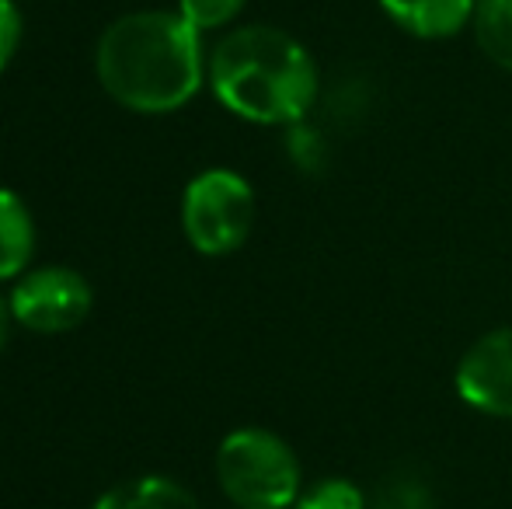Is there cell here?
<instances>
[{
  "mask_svg": "<svg viewBox=\"0 0 512 509\" xmlns=\"http://www.w3.org/2000/svg\"><path fill=\"white\" fill-rule=\"evenodd\" d=\"M98 81L115 102L136 112H171L203 81L199 28L182 14H126L98 42Z\"/></svg>",
  "mask_w": 512,
  "mask_h": 509,
  "instance_id": "6da1fadb",
  "label": "cell"
},
{
  "mask_svg": "<svg viewBox=\"0 0 512 509\" xmlns=\"http://www.w3.org/2000/svg\"><path fill=\"white\" fill-rule=\"evenodd\" d=\"M209 81L234 116L262 126H293L317 95V67L293 35L269 25L237 28L209 60Z\"/></svg>",
  "mask_w": 512,
  "mask_h": 509,
  "instance_id": "7a4b0ae2",
  "label": "cell"
},
{
  "mask_svg": "<svg viewBox=\"0 0 512 509\" xmlns=\"http://www.w3.org/2000/svg\"><path fill=\"white\" fill-rule=\"evenodd\" d=\"M216 475L241 509H293L300 496L297 457L269 429L230 433L216 450Z\"/></svg>",
  "mask_w": 512,
  "mask_h": 509,
  "instance_id": "3957f363",
  "label": "cell"
},
{
  "mask_svg": "<svg viewBox=\"0 0 512 509\" xmlns=\"http://www.w3.org/2000/svg\"><path fill=\"white\" fill-rule=\"evenodd\" d=\"M182 224L203 255H230L244 245L255 224V192L227 168L203 171L185 189Z\"/></svg>",
  "mask_w": 512,
  "mask_h": 509,
  "instance_id": "277c9868",
  "label": "cell"
},
{
  "mask_svg": "<svg viewBox=\"0 0 512 509\" xmlns=\"http://www.w3.org/2000/svg\"><path fill=\"white\" fill-rule=\"evenodd\" d=\"M91 311V290L84 276L70 269L32 272L11 293V314L32 332H70Z\"/></svg>",
  "mask_w": 512,
  "mask_h": 509,
  "instance_id": "5b68a950",
  "label": "cell"
},
{
  "mask_svg": "<svg viewBox=\"0 0 512 509\" xmlns=\"http://www.w3.org/2000/svg\"><path fill=\"white\" fill-rule=\"evenodd\" d=\"M457 394L485 415L512 419V325L471 342L457 363Z\"/></svg>",
  "mask_w": 512,
  "mask_h": 509,
  "instance_id": "8992f818",
  "label": "cell"
},
{
  "mask_svg": "<svg viewBox=\"0 0 512 509\" xmlns=\"http://www.w3.org/2000/svg\"><path fill=\"white\" fill-rule=\"evenodd\" d=\"M380 7L415 39H450L474 21L478 0H380Z\"/></svg>",
  "mask_w": 512,
  "mask_h": 509,
  "instance_id": "52a82bcc",
  "label": "cell"
},
{
  "mask_svg": "<svg viewBox=\"0 0 512 509\" xmlns=\"http://www.w3.org/2000/svg\"><path fill=\"white\" fill-rule=\"evenodd\" d=\"M95 509H199V503L189 489H182L171 478L147 475L136 482L115 485L112 492L98 499Z\"/></svg>",
  "mask_w": 512,
  "mask_h": 509,
  "instance_id": "ba28073f",
  "label": "cell"
},
{
  "mask_svg": "<svg viewBox=\"0 0 512 509\" xmlns=\"http://www.w3.org/2000/svg\"><path fill=\"white\" fill-rule=\"evenodd\" d=\"M35 245L32 217L14 192L0 189V279L21 272Z\"/></svg>",
  "mask_w": 512,
  "mask_h": 509,
  "instance_id": "9c48e42d",
  "label": "cell"
},
{
  "mask_svg": "<svg viewBox=\"0 0 512 509\" xmlns=\"http://www.w3.org/2000/svg\"><path fill=\"white\" fill-rule=\"evenodd\" d=\"M471 28L481 53L495 67L512 70V0H478Z\"/></svg>",
  "mask_w": 512,
  "mask_h": 509,
  "instance_id": "30bf717a",
  "label": "cell"
},
{
  "mask_svg": "<svg viewBox=\"0 0 512 509\" xmlns=\"http://www.w3.org/2000/svg\"><path fill=\"white\" fill-rule=\"evenodd\" d=\"M293 509H366V492L349 478H324L314 489L300 492Z\"/></svg>",
  "mask_w": 512,
  "mask_h": 509,
  "instance_id": "8fae6325",
  "label": "cell"
},
{
  "mask_svg": "<svg viewBox=\"0 0 512 509\" xmlns=\"http://www.w3.org/2000/svg\"><path fill=\"white\" fill-rule=\"evenodd\" d=\"M366 509H432V496L418 478H387Z\"/></svg>",
  "mask_w": 512,
  "mask_h": 509,
  "instance_id": "7c38bea8",
  "label": "cell"
},
{
  "mask_svg": "<svg viewBox=\"0 0 512 509\" xmlns=\"http://www.w3.org/2000/svg\"><path fill=\"white\" fill-rule=\"evenodd\" d=\"M241 7H244V0H178V14H182L192 28H199V32L227 25Z\"/></svg>",
  "mask_w": 512,
  "mask_h": 509,
  "instance_id": "4fadbf2b",
  "label": "cell"
},
{
  "mask_svg": "<svg viewBox=\"0 0 512 509\" xmlns=\"http://www.w3.org/2000/svg\"><path fill=\"white\" fill-rule=\"evenodd\" d=\"M290 154H293V161H297L300 168L317 171V168H321V157H324L321 136H317L314 129L293 123V133H290Z\"/></svg>",
  "mask_w": 512,
  "mask_h": 509,
  "instance_id": "5bb4252c",
  "label": "cell"
},
{
  "mask_svg": "<svg viewBox=\"0 0 512 509\" xmlns=\"http://www.w3.org/2000/svg\"><path fill=\"white\" fill-rule=\"evenodd\" d=\"M18 35H21L18 11H14L11 0H0V70L7 67V60H11L14 46H18Z\"/></svg>",
  "mask_w": 512,
  "mask_h": 509,
  "instance_id": "9a60e30c",
  "label": "cell"
},
{
  "mask_svg": "<svg viewBox=\"0 0 512 509\" xmlns=\"http://www.w3.org/2000/svg\"><path fill=\"white\" fill-rule=\"evenodd\" d=\"M4 339H7V311H4V304H0V346H4Z\"/></svg>",
  "mask_w": 512,
  "mask_h": 509,
  "instance_id": "2e32d148",
  "label": "cell"
}]
</instances>
